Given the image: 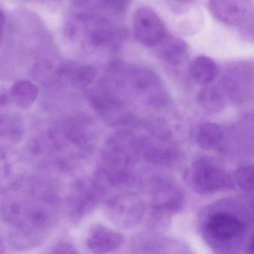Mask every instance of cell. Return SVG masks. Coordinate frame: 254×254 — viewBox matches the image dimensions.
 I'll list each match as a JSON object with an SVG mask.
<instances>
[{"instance_id":"cell-8","label":"cell","mask_w":254,"mask_h":254,"mask_svg":"<svg viewBox=\"0 0 254 254\" xmlns=\"http://www.w3.org/2000/svg\"><path fill=\"white\" fill-rule=\"evenodd\" d=\"M107 212L111 219L126 228L136 227L145 217L146 207L140 196L132 191L116 194L107 202Z\"/></svg>"},{"instance_id":"cell-10","label":"cell","mask_w":254,"mask_h":254,"mask_svg":"<svg viewBox=\"0 0 254 254\" xmlns=\"http://www.w3.org/2000/svg\"><path fill=\"white\" fill-rule=\"evenodd\" d=\"M225 147L238 155L254 157V114L242 117L229 129L221 148Z\"/></svg>"},{"instance_id":"cell-15","label":"cell","mask_w":254,"mask_h":254,"mask_svg":"<svg viewBox=\"0 0 254 254\" xmlns=\"http://www.w3.org/2000/svg\"><path fill=\"white\" fill-rule=\"evenodd\" d=\"M156 47H157L159 58L170 66H180L185 62L188 56L187 43L177 37L167 35Z\"/></svg>"},{"instance_id":"cell-19","label":"cell","mask_w":254,"mask_h":254,"mask_svg":"<svg viewBox=\"0 0 254 254\" xmlns=\"http://www.w3.org/2000/svg\"><path fill=\"white\" fill-rule=\"evenodd\" d=\"M223 129L215 123L202 125L196 133V142L199 147L207 151L221 148L224 140Z\"/></svg>"},{"instance_id":"cell-2","label":"cell","mask_w":254,"mask_h":254,"mask_svg":"<svg viewBox=\"0 0 254 254\" xmlns=\"http://www.w3.org/2000/svg\"><path fill=\"white\" fill-rule=\"evenodd\" d=\"M132 75L130 81H123L120 87L105 83L92 96L95 109L110 124H149L153 115L167 105V93L156 74L140 69Z\"/></svg>"},{"instance_id":"cell-4","label":"cell","mask_w":254,"mask_h":254,"mask_svg":"<svg viewBox=\"0 0 254 254\" xmlns=\"http://www.w3.org/2000/svg\"><path fill=\"white\" fill-rule=\"evenodd\" d=\"M246 224L233 212L219 210L206 217L203 225V236L211 246L217 249L236 248L242 242Z\"/></svg>"},{"instance_id":"cell-20","label":"cell","mask_w":254,"mask_h":254,"mask_svg":"<svg viewBox=\"0 0 254 254\" xmlns=\"http://www.w3.org/2000/svg\"><path fill=\"white\" fill-rule=\"evenodd\" d=\"M39 89L26 80L17 81L11 87L10 96L14 105L21 109H27L33 105L38 97Z\"/></svg>"},{"instance_id":"cell-17","label":"cell","mask_w":254,"mask_h":254,"mask_svg":"<svg viewBox=\"0 0 254 254\" xmlns=\"http://www.w3.org/2000/svg\"><path fill=\"white\" fill-rule=\"evenodd\" d=\"M225 93L222 87L215 84H206L197 95V102L203 111L209 114H218L225 108Z\"/></svg>"},{"instance_id":"cell-16","label":"cell","mask_w":254,"mask_h":254,"mask_svg":"<svg viewBox=\"0 0 254 254\" xmlns=\"http://www.w3.org/2000/svg\"><path fill=\"white\" fill-rule=\"evenodd\" d=\"M59 75L65 77L73 87L85 88L94 81L97 69L91 65H80L68 62L61 66Z\"/></svg>"},{"instance_id":"cell-1","label":"cell","mask_w":254,"mask_h":254,"mask_svg":"<svg viewBox=\"0 0 254 254\" xmlns=\"http://www.w3.org/2000/svg\"><path fill=\"white\" fill-rule=\"evenodd\" d=\"M60 201L50 186L23 178L11 186L2 200V219L20 245L43 242L59 221Z\"/></svg>"},{"instance_id":"cell-24","label":"cell","mask_w":254,"mask_h":254,"mask_svg":"<svg viewBox=\"0 0 254 254\" xmlns=\"http://www.w3.org/2000/svg\"><path fill=\"white\" fill-rule=\"evenodd\" d=\"M254 32V30H253V32Z\"/></svg>"},{"instance_id":"cell-22","label":"cell","mask_w":254,"mask_h":254,"mask_svg":"<svg viewBox=\"0 0 254 254\" xmlns=\"http://www.w3.org/2000/svg\"><path fill=\"white\" fill-rule=\"evenodd\" d=\"M133 0H83L84 5L99 3L108 11L115 14H123L127 11Z\"/></svg>"},{"instance_id":"cell-5","label":"cell","mask_w":254,"mask_h":254,"mask_svg":"<svg viewBox=\"0 0 254 254\" xmlns=\"http://www.w3.org/2000/svg\"><path fill=\"white\" fill-rule=\"evenodd\" d=\"M146 189L150 194L151 215L154 219L170 216L182 206V191L178 184L169 178L153 176L148 180Z\"/></svg>"},{"instance_id":"cell-23","label":"cell","mask_w":254,"mask_h":254,"mask_svg":"<svg viewBox=\"0 0 254 254\" xmlns=\"http://www.w3.org/2000/svg\"><path fill=\"white\" fill-rule=\"evenodd\" d=\"M248 252L254 253V233H253L249 245H248Z\"/></svg>"},{"instance_id":"cell-11","label":"cell","mask_w":254,"mask_h":254,"mask_svg":"<svg viewBox=\"0 0 254 254\" xmlns=\"http://www.w3.org/2000/svg\"><path fill=\"white\" fill-rule=\"evenodd\" d=\"M104 188L100 183L93 181H78L71 190L69 197V213L74 218H81L97 205Z\"/></svg>"},{"instance_id":"cell-13","label":"cell","mask_w":254,"mask_h":254,"mask_svg":"<svg viewBox=\"0 0 254 254\" xmlns=\"http://www.w3.org/2000/svg\"><path fill=\"white\" fill-rule=\"evenodd\" d=\"M123 241L124 238L120 232L102 224H96L90 229L86 239V245L91 252L105 254L119 249Z\"/></svg>"},{"instance_id":"cell-14","label":"cell","mask_w":254,"mask_h":254,"mask_svg":"<svg viewBox=\"0 0 254 254\" xmlns=\"http://www.w3.org/2000/svg\"><path fill=\"white\" fill-rule=\"evenodd\" d=\"M78 21L81 25L80 28L83 29L82 32H79L84 34V38L90 45L95 47H103L108 43H111L114 39V28L106 19L98 17H81L78 18Z\"/></svg>"},{"instance_id":"cell-9","label":"cell","mask_w":254,"mask_h":254,"mask_svg":"<svg viewBox=\"0 0 254 254\" xmlns=\"http://www.w3.org/2000/svg\"><path fill=\"white\" fill-rule=\"evenodd\" d=\"M133 35L136 41L147 47H156L167 36L163 20L151 8L136 10L133 19Z\"/></svg>"},{"instance_id":"cell-3","label":"cell","mask_w":254,"mask_h":254,"mask_svg":"<svg viewBox=\"0 0 254 254\" xmlns=\"http://www.w3.org/2000/svg\"><path fill=\"white\" fill-rule=\"evenodd\" d=\"M89 123L75 117L64 120L35 139L34 153L48 156L59 167H69L72 160L82 158L93 148L96 136Z\"/></svg>"},{"instance_id":"cell-18","label":"cell","mask_w":254,"mask_h":254,"mask_svg":"<svg viewBox=\"0 0 254 254\" xmlns=\"http://www.w3.org/2000/svg\"><path fill=\"white\" fill-rule=\"evenodd\" d=\"M190 76L196 83L203 86L211 84L218 73L217 64L210 58L200 56L193 60L190 65Z\"/></svg>"},{"instance_id":"cell-21","label":"cell","mask_w":254,"mask_h":254,"mask_svg":"<svg viewBox=\"0 0 254 254\" xmlns=\"http://www.w3.org/2000/svg\"><path fill=\"white\" fill-rule=\"evenodd\" d=\"M235 181L241 190L254 192V165L242 166L235 172Z\"/></svg>"},{"instance_id":"cell-12","label":"cell","mask_w":254,"mask_h":254,"mask_svg":"<svg viewBox=\"0 0 254 254\" xmlns=\"http://www.w3.org/2000/svg\"><path fill=\"white\" fill-rule=\"evenodd\" d=\"M212 15L224 24L239 26L249 18L252 0H209Z\"/></svg>"},{"instance_id":"cell-7","label":"cell","mask_w":254,"mask_h":254,"mask_svg":"<svg viewBox=\"0 0 254 254\" xmlns=\"http://www.w3.org/2000/svg\"><path fill=\"white\" fill-rule=\"evenodd\" d=\"M221 87L235 105L249 101L254 91V63L242 62L230 65L223 74Z\"/></svg>"},{"instance_id":"cell-6","label":"cell","mask_w":254,"mask_h":254,"mask_svg":"<svg viewBox=\"0 0 254 254\" xmlns=\"http://www.w3.org/2000/svg\"><path fill=\"white\" fill-rule=\"evenodd\" d=\"M191 187L199 194H212L230 190L233 180L227 171L209 159L200 158L191 165L190 171Z\"/></svg>"}]
</instances>
